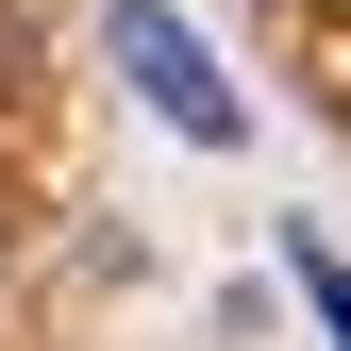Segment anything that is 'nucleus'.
<instances>
[{
  "label": "nucleus",
  "instance_id": "nucleus-1",
  "mask_svg": "<svg viewBox=\"0 0 351 351\" xmlns=\"http://www.w3.org/2000/svg\"><path fill=\"white\" fill-rule=\"evenodd\" d=\"M101 51H117V84H134V101H151L184 151H234V134H251V101L217 84V51L167 17V0H117V17H101Z\"/></svg>",
  "mask_w": 351,
  "mask_h": 351
},
{
  "label": "nucleus",
  "instance_id": "nucleus-2",
  "mask_svg": "<svg viewBox=\"0 0 351 351\" xmlns=\"http://www.w3.org/2000/svg\"><path fill=\"white\" fill-rule=\"evenodd\" d=\"M301 301H318V335L351 351V268H335V251H301Z\"/></svg>",
  "mask_w": 351,
  "mask_h": 351
}]
</instances>
